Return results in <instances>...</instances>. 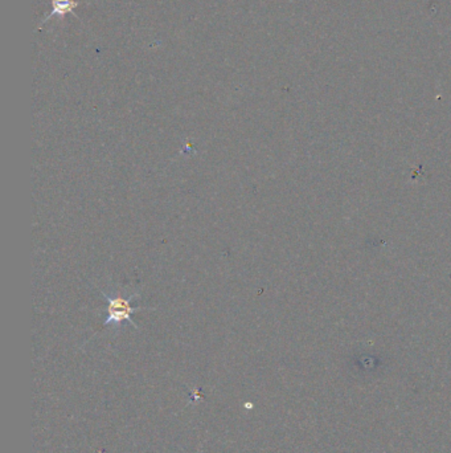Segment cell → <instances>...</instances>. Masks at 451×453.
I'll return each instance as SVG.
<instances>
[{"label":"cell","instance_id":"cell-2","mask_svg":"<svg viewBox=\"0 0 451 453\" xmlns=\"http://www.w3.org/2000/svg\"><path fill=\"white\" fill-rule=\"evenodd\" d=\"M79 6H80V1H76V0H52V12L41 21V26L44 23L49 21L50 17H63V15H66V14L76 15L74 14V10Z\"/></svg>","mask_w":451,"mask_h":453},{"label":"cell","instance_id":"cell-1","mask_svg":"<svg viewBox=\"0 0 451 453\" xmlns=\"http://www.w3.org/2000/svg\"><path fill=\"white\" fill-rule=\"evenodd\" d=\"M101 294L108 302V316L103 321V326H112V327H121L123 324H130L135 329H139L138 325L135 324L131 318V316L139 310L146 308H138L131 307V300L138 297V293H134L129 297H122L119 294L112 296L105 291H101Z\"/></svg>","mask_w":451,"mask_h":453}]
</instances>
